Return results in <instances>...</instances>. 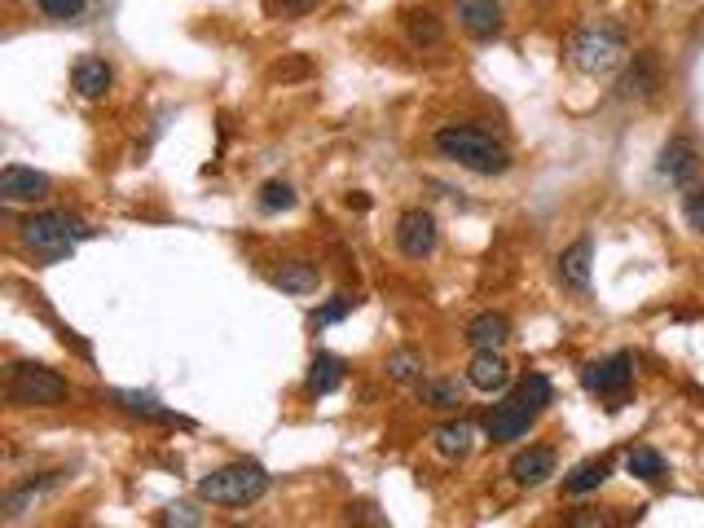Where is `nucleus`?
Here are the masks:
<instances>
[{"label": "nucleus", "mask_w": 704, "mask_h": 528, "mask_svg": "<svg viewBox=\"0 0 704 528\" xmlns=\"http://www.w3.org/2000/svg\"><path fill=\"white\" fill-rule=\"evenodd\" d=\"M625 471H629L634 480H643V484H660V480H665V458H660L651 445H634V449L625 454Z\"/></svg>", "instance_id": "nucleus-24"}, {"label": "nucleus", "mask_w": 704, "mask_h": 528, "mask_svg": "<svg viewBox=\"0 0 704 528\" xmlns=\"http://www.w3.org/2000/svg\"><path fill=\"white\" fill-rule=\"evenodd\" d=\"M339 383H343V361L334 353H317L308 366V383H304L308 397H330Z\"/></svg>", "instance_id": "nucleus-23"}, {"label": "nucleus", "mask_w": 704, "mask_h": 528, "mask_svg": "<svg viewBox=\"0 0 704 528\" xmlns=\"http://www.w3.org/2000/svg\"><path fill=\"white\" fill-rule=\"evenodd\" d=\"M682 216H686V225H691L695 233H704V185H686V194H682Z\"/></svg>", "instance_id": "nucleus-30"}, {"label": "nucleus", "mask_w": 704, "mask_h": 528, "mask_svg": "<svg viewBox=\"0 0 704 528\" xmlns=\"http://www.w3.org/2000/svg\"><path fill=\"white\" fill-rule=\"evenodd\" d=\"M159 524H203V515H198L194 506H168V510L159 515Z\"/></svg>", "instance_id": "nucleus-31"}, {"label": "nucleus", "mask_w": 704, "mask_h": 528, "mask_svg": "<svg viewBox=\"0 0 704 528\" xmlns=\"http://www.w3.org/2000/svg\"><path fill=\"white\" fill-rule=\"evenodd\" d=\"M111 84H115V67H111L102 54L76 58V67H71V89H76L84 102H102V97L111 93Z\"/></svg>", "instance_id": "nucleus-12"}, {"label": "nucleus", "mask_w": 704, "mask_h": 528, "mask_svg": "<svg viewBox=\"0 0 704 528\" xmlns=\"http://www.w3.org/2000/svg\"><path fill=\"white\" fill-rule=\"evenodd\" d=\"M590 260H594V242H590V238H577L572 246L559 251V260H555V278H559L564 291H577V296L590 291Z\"/></svg>", "instance_id": "nucleus-11"}, {"label": "nucleus", "mask_w": 704, "mask_h": 528, "mask_svg": "<svg viewBox=\"0 0 704 528\" xmlns=\"http://www.w3.org/2000/svg\"><path fill=\"white\" fill-rule=\"evenodd\" d=\"M581 388L599 401H608L612 410L625 405L629 388H634V357L629 353H612V357H599V361H586L581 366Z\"/></svg>", "instance_id": "nucleus-7"}, {"label": "nucleus", "mask_w": 704, "mask_h": 528, "mask_svg": "<svg viewBox=\"0 0 704 528\" xmlns=\"http://www.w3.org/2000/svg\"><path fill=\"white\" fill-rule=\"evenodd\" d=\"M269 283L277 287V291H286V296H313L317 287H321V269H317V264L313 260H282L277 264V269L269 274Z\"/></svg>", "instance_id": "nucleus-15"}, {"label": "nucleus", "mask_w": 704, "mask_h": 528, "mask_svg": "<svg viewBox=\"0 0 704 528\" xmlns=\"http://www.w3.org/2000/svg\"><path fill=\"white\" fill-rule=\"evenodd\" d=\"M467 383L476 392H507L511 383V361L502 357V348H476L467 361Z\"/></svg>", "instance_id": "nucleus-13"}, {"label": "nucleus", "mask_w": 704, "mask_h": 528, "mask_svg": "<svg viewBox=\"0 0 704 528\" xmlns=\"http://www.w3.org/2000/svg\"><path fill=\"white\" fill-rule=\"evenodd\" d=\"M19 233V246L32 251V255H45V260H63L71 255L84 238H93V225H84L80 216L63 211V207H45V211H32L14 225Z\"/></svg>", "instance_id": "nucleus-3"}, {"label": "nucleus", "mask_w": 704, "mask_h": 528, "mask_svg": "<svg viewBox=\"0 0 704 528\" xmlns=\"http://www.w3.org/2000/svg\"><path fill=\"white\" fill-rule=\"evenodd\" d=\"M436 246H441V225H436V216H432L428 207H406V211L397 216V251H401L406 260H428V255H436Z\"/></svg>", "instance_id": "nucleus-8"}, {"label": "nucleus", "mask_w": 704, "mask_h": 528, "mask_svg": "<svg viewBox=\"0 0 704 528\" xmlns=\"http://www.w3.org/2000/svg\"><path fill=\"white\" fill-rule=\"evenodd\" d=\"M357 305H362L357 296H348V291H343V296H334L330 305H321V309L313 313V326H317V331H326V326H334V322H343V318H348L352 309H357Z\"/></svg>", "instance_id": "nucleus-28"}, {"label": "nucleus", "mask_w": 704, "mask_h": 528, "mask_svg": "<svg viewBox=\"0 0 704 528\" xmlns=\"http://www.w3.org/2000/svg\"><path fill=\"white\" fill-rule=\"evenodd\" d=\"M656 172H660L665 181H673V185H686V181L695 176V146H691L686 137H669L665 150H660V159H656Z\"/></svg>", "instance_id": "nucleus-17"}, {"label": "nucleus", "mask_w": 704, "mask_h": 528, "mask_svg": "<svg viewBox=\"0 0 704 528\" xmlns=\"http://www.w3.org/2000/svg\"><path fill=\"white\" fill-rule=\"evenodd\" d=\"M463 340H467L472 348H507V340H511V322H507L502 313H476V318L467 322Z\"/></svg>", "instance_id": "nucleus-19"}, {"label": "nucleus", "mask_w": 704, "mask_h": 528, "mask_svg": "<svg viewBox=\"0 0 704 528\" xmlns=\"http://www.w3.org/2000/svg\"><path fill=\"white\" fill-rule=\"evenodd\" d=\"M608 480H612V458H586V462H577V467L564 475V493L581 497V493L603 489Z\"/></svg>", "instance_id": "nucleus-21"}, {"label": "nucleus", "mask_w": 704, "mask_h": 528, "mask_svg": "<svg viewBox=\"0 0 704 528\" xmlns=\"http://www.w3.org/2000/svg\"><path fill=\"white\" fill-rule=\"evenodd\" d=\"M555 475V449L550 445H529V449H520L515 458H511V480L520 484V489H537V484H546Z\"/></svg>", "instance_id": "nucleus-14"}, {"label": "nucleus", "mask_w": 704, "mask_h": 528, "mask_svg": "<svg viewBox=\"0 0 704 528\" xmlns=\"http://www.w3.org/2000/svg\"><path fill=\"white\" fill-rule=\"evenodd\" d=\"M291 207H295V190H291V181L273 176V181H264V185H260V211H291Z\"/></svg>", "instance_id": "nucleus-27"}, {"label": "nucleus", "mask_w": 704, "mask_h": 528, "mask_svg": "<svg viewBox=\"0 0 704 528\" xmlns=\"http://www.w3.org/2000/svg\"><path fill=\"white\" fill-rule=\"evenodd\" d=\"M432 449H436L445 462H463V458L476 449V427L463 423V418H450V423L432 427Z\"/></svg>", "instance_id": "nucleus-16"}, {"label": "nucleus", "mask_w": 704, "mask_h": 528, "mask_svg": "<svg viewBox=\"0 0 704 528\" xmlns=\"http://www.w3.org/2000/svg\"><path fill=\"white\" fill-rule=\"evenodd\" d=\"M656 84H660L656 62H651L647 54H638V58H634V67L616 80V97H621V102H647V97L656 93Z\"/></svg>", "instance_id": "nucleus-18"}, {"label": "nucleus", "mask_w": 704, "mask_h": 528, "mask_svg": "<svg viewBox=\"0 0 704 528\" xmlns=\"http://www.w3.org/2000/svg\"><path fill=\"white\" fill-rule=\"evenodd\" d=\"M432 150L445 159V163H458V168H467V172H476V176H507L511 172V150L493 137V133H485V128H476V124H441L436 133H432Z\"/></svg>", "instance_id": "nucleus-1"}, {"label": "nucleus", "mask_w": 704, "mask_h": 528, "mask_svg": "<svg viewBox=\"0 0 704 528\" xmlns=\"http://www.w3.org/2000/svg\"><path fill=\"white\" fill-rule=\"evenodd\" d=\"M406 36L415 49H441L445 45V23L432 10H410L406 14Z\"/></svg>", "instance_id": "nucleus-22"}, {"label": "nucleus", "mask_w": 704, "mask_h": 528, "mask_svg": "<svg viewBox=\"0 0 704 528\" xmlns=\"http://www.w3.org/2000/svg\"><path fill=\"white\" fill-rule=\"evenodd\" d=\"M67 397H71V383L41 361H14L5 370V401L19 410H54Z\"/></svg>", "instance_id": "nucleus-5"}, {"label": "nucleus", "mask_w": 704, "mask_h": 528, "mask_svg": "<svg viewBox=\"0 0 704 528\" xmlns=\"http://www.w3.org/2000/svg\"><path fill=\"white\" fill-rule=\"evenodd\" d=\"M454 14H458V27L476 41H498L507 32L502 0H454Z\"/></svg>", "instance_id": "nucleus-9"}, {"label": "nucleus", "mask_w": 704, "mask_h": 528, "mask_svg": "<svg viewBox=\"0 0 704 528\" xmlns=\"http://www.w3.org/2000/svg\"><path fill=\"white\" fill-rule=\"evenodd\" d=\"M546 405H550V379H546L542 370H533V375L520 379V388H515L511 397H502L498 405L485 410L480 427H485V436H489L493 445H507V440H520V436L537 423V414H542Z\"/></svg>", "instance_id": "nucleus-2"}, {"label": "nucleus", "mask_w": 704, "mask_h": 528, "mask_svg": "<svg viewBox=\"0 0 704 528\" xmlns=\"http://www.w3.org/2000/svg\"><path fill=\"white\" fill-rule=\"evenodd\" d=\"M384 370H388V379H393V383H419V379H423V353H415V348H397V353L384 361Z\"/></svg>", "instance_id": "nucleus-26"}, {"label": "nucleus", "mask_w": 704, "mask_h": 528, "mask_svg": "<svg viewBox=\"0 0 704 528\" xmlns=\"http://www.w3.org/2000/svg\"><path fill=\"white\" fill-rule=\"evenodd\" d=\"M111 401H120V410H128L133 418H150V423H185V418H177L172 410H163L155 397H141V392H115Z\"/></svg>", "instance_id": "nucleus-25"}, {"label": "nucleus", "mask_w": 704, "mask_h": 528, "mask_svg": "<svg viewBox=\"0 0 704 528\" xmlns=\"http://www.w3.org/2000/svg\"><path fill=\"white\" fill-rule=\"evenodd\" d=\"M54 181L36 168H23V163H5V172H0V198L5 203H41L49 198Z\"/></svg>", "instance_id": "nucleus-10"}, {"label": "nucleus", "mask_w": 704, "mask_h": 528, "mask_svg": "<svg viewBox=\"0 0 704 528\" xmlns=\"http://www.w3.org/2000/svg\"><path fill=\"white\" fill-rule=\"evenodd\" d=\"M419 405L436 414L463 410V383L458 379H419Z\"/></svg>", "instance_id": "nucleus-20"}, {"label": "nucleus", "mask_w": 704, "mask_h": 528, "mask_svg": "<svg viewBox=\"0 0 704 528\" xmlns=\"http://www.w3.org/2000/svg\"><path fill=\"white\" fill-rule=\"evenodd\" d=\"M317 5V0H269L273 14H308Z\"/></svg>", "instance_id": "nucleus-32"}, {"label": "nucleus", "mask_w": 704, "mask_h": 528, "mask_svg": "<svg viewBox=\"0 0 704 528\" xmlns=\"http://www.w3.org/2000/svg\"><path fill=\"white\" fill-rule=\"evenodd\" d=\"M194 493L212 506H225V510H242V506H256L264 493H269V471L260 462H229V467H216L207 471Z\"/></svg>", "instance_id": "nucleus-4"}, {"label": "nucleus", "mask_w": 704, "mask_h": 528, "mask_svg": "<svg viewBox=\"0 0 704 528\" xmlns=\"http://www.w3.org/2000/svg\"><path fill=\"white\" fill-rule=\"evenodd\" d=\"M36 10L45 19H54V23H71V19H80L89 10V0H36Z\"/></svg>", "instance_id": "nucleus-29"}, {"label": "nucleus", "mask_w": 704, "mask_h": 528, "mask_svg": "<svg viewBox=\"0 0 704 528\" xmlns=\"http://www.w3.org/2000/svg\"><path fill=\"white\" fill-rule=\"evenodd\" d=\"M568 62L581 71V76H608L625 62V32L612 27V23H594V27H577L564 45Z\"/></svg>", "instance_id": "nucleus-6"}]
</instances>
